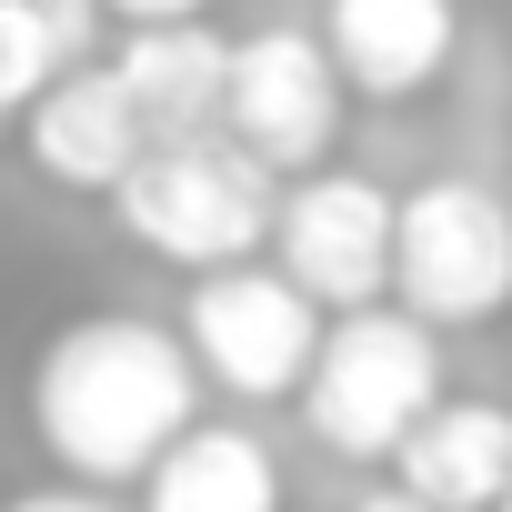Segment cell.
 <instances>
[{"instance_id":"obj_1","label":"cell","mask_w":512,"mask_h":512,"mask_svg":"<svg viewBox=\"0 0 512 512\" xmlns=\"http://www.w3.org/2000/svg\"><path fill=\"white\" fill-rule=\"evenodd\" d=\"M191 422H201V372H191L181 332H161L141 312L61 322L31 362V432L81 492L141 482Z\"/></svg>"},{"instance_id":"obj_2","label":"cell","mask_w":512,"mask_h":512,"mask_svg":"<svg viewBox=\"0 0 512 512\" xmlns=\"http://www.w3.org/2000/svg\"><path fill=\"white\" fill-rule=\"evenodd\" d=\"M392 312L422 332H472L512 312V201L472 171H432L392 201Z\"/></svg>"},{"instance_id":"obj_3","label":"cell","mask_w":512,"mask_h":512,"mask_svg":"<svg viewBox=\"0 0 512 512\" xmlns=\"http://www.w3.org/2000/svg\"><path fill=\"white\" fill-rule=\"evenodd\" d=\"M272 201H282V181L262 171V161H241L221 131L211 141H161V151H141L131 161V181L111 191V211H121V231L151 251V262H181V272H241L251 251L272 241Z\"/></svg>"},{"instance_id":"obj_4","label":"cell","mask_w":512,"mask_h":512,"mask_svg":"<svg viewBox=\"0 0 512 512\" xmlns=\"http://www.w3.org/2000/svg\"><path fill=\"white\" fill-rule=\"evenodd\" d=\"M292 402H302V422H312V442L332 462H392L422 432V412L442 402V342L422 322L382 312V302L342 312L322 332V352H312Z\"/></svg>"},{"instance_id":"obj_5","label":"cell","mask_w":512,"mask_h":512,"mask_svg":"<svg viewBox=\"0 0 512 512\" xmlns=\"http://www.w3.org/2000/svg\"><path fill=\"white\" fill-rule=\"evenodd\" d=\"M221 141H231L241 161H262L272 181H312V171H322V151L342 141V81H332V61H322L312 31L272 21V31L231 41Z\"/></svg>"},{"instance_id":"obj_6","label":"cell","mask_w":512,"mask_h":512,"mask_svg":"<svg viewBox=\"0 0 512 512\" xmlns=\"http://www.w3.org/2000/svg\"><path fill=\"white\" fill-rule=\"evenodd\" d=\"M181 352H191L201 382H221V392H241V402H282V392H302V372H312V352H322V312H312L272 262H241V272L191 282Z\"/></svg>"},{"instance_id":"obj_7","label":"cell","mask_w":512,"mask_h":512,"mask_svg":"<svg viewBox=\"0 0 512 512\" xmlns=\"http://www.w3.org/2000/svg\"><path fill=\"white\" fill-rule=\"evenodd\" d=\"M272 272L312 312H372L392 292V191L372 171H312L272 201Z\"/></svg>"},{"instance_id":"obj_8","label":"cell","mask_w":512,"mask_h":512,"mask_svg":"<svg viewBox=\"0 0 512 512\" xmlns=\"http://www.w3.org/2000/svg\"><path fill=\"white\" fill-rule=\"evenodd\" d=\"M322 61L342 91L362 101H412L452 71V41H462V11L452 0H322Z\"/></svg>"},{"instance_id":"obj_9","label":"cell","mask_w":512,"mask_h":512,"mask_svg":"<svg viewBox=\"0 0 512 512\" xmlns=\"http://www.w3.org/2000/svg\"><path fill=\"white\" fill-rule=\"evenodd\" d=\"M21 151H31V171L61 181V191H121L131 161L151 151V131H141V111L121 101L111 61H81V71H61V81L21 111Z\"/></svg>"},{"instance_id":"obj_10","label":"cell","mask_w":512,"mask_h":512,"mask_svg":"<svg viewBox=\"0 0 512 512\" xmlns=\"http://www.w3.org/2000/svg\"><path fill=\"white\" fill-rule=\"evenodd\" d=\"M392 492L432 512H492L512 492V402H432L422 432L392 452Z\"/></svg>"},{"instance_id":"obj_11","label":"cell","mask_w":512,"mask_h":512,"mask_svg":"<svg viewBox=\"0 0 512 512\" xmlns=\"http://www.w3.org/2000/svg\"><path fill=\"white\" fill-rule=\"evenodd\" d=\"M111 81H121V101L141 111L151 151H161V141H211L221 81H231V41L201 31V21H181V31H131V41L111 51Z\"/></svg>"},{"instance_id":"obj_12","label":"cell","mask_w":512,"mask_h":512,"mask_svg":"<svg viewBox=\"0 0 512 512\" xmlns=\"http://www.w3.org/2000/svg\"><path fill=\"white\" fill-rule=\"evenodd\" d=\"M141 482H151V512H282V462L241 422H191Z\"/></svg>"},{"instance_id":"obj_13","label":"cell","mask_w":512,"mask_h":512,"mask_svg":"<svg viewBox=\"0 0 512 512\" xmlns=\"http://www.w3.org/2000/svg\"><path fill=\"white\" fill-rule=\"evenodd\" d=\"M91 51V0H0V121H21Z\"/></svg>"},{"instance_id":"obj_14","label":"cell","mask_w":512,"mask_h":512,"mask_svg":"<svg viewBox=\"0 0 512 512\" xmlns=\"http://www.w3.org/2000/svg\"><path fill=\"white\" fill-rule=\"evenodd\" d=\"M91 11H111V21H131V31H181V21L211 11V0H91Z\"/></svg>"},{"instance_id":"obj_15","label":"cell","mask_w":512,"mask_h":512,"mask_svg":"<svg viewBox=\"0 0 512 512\" xmlns=\"http://www.w3.org/2000/svg\"><path fill=\"white\" fill-rule=\"evenodd\" d=\"M0 512H111V502L81 492V482H51V492H21V502H0Z\"/></svg>"},{"instance_id":"obj_16","label":"cell","mask_w":512,"mask_h":512,"mask_svg":"<svg viewBox=\"0 0 512 512\" xmlns=\"http://www.w3.org/2000/svg\"><path fill=\"white\" fill-rule=\"evenodd\" d=\"M362 512H432V502H412V492H392V482H382V492H372Z\"/></svg>"},{"instance_id":"obj_17","label":"cell","mask_w":512,"mask_h":512,"mask_svg":"<svg viewBox=\"0 0 512 512\" xmlns=\"http://www.w3.org/2000/svg\"><path fill=\"white\" fill-rule=\"evenodd\" d=\"M492 512H512V492H502V502H492Z\"/></svg>"}]
</instances>
